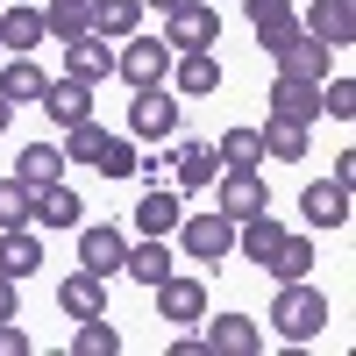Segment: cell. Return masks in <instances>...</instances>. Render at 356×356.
I'll use <instances>...</instances> for the list:
<instances>
[{"instance_id": "1", "label": "cell", "mask_w": 356, "mask_h": 356, "mask_svg": "<svg viewBox=\"0 0 356 356\" xmlns=\"http://www.w3.org/2000/svg\"><path fill=\"white\" fill-rule=\"evenodd\" d=\"M65 164H93L100 178H136V143L107 136L100 122H79V129H65Z\"/></svg>"}, {"instance_id": "2", "label": "cell", "mask_w": 356, "mask_h": 356, "mask_svg": "<svg viewBox=\"0 0 356 356\" xmlns=\"http://www.w3.org/2000/svg\"><path fill=\"white\" fill-rule=\"evenodd\" d=\"M271 328H278L285 342H314L321 328H328V292H314L307 278L278 285V300H271Z\"/></svg>"}, {"instance_id": "3", "label": "cell", "mask_w": 356, "mask_h": 356, "mask_svg": "<svg viewBox=\"0 0 356 356\" xmlns=\"http://www.w3.org/2000/svg\"><path fill=\"white\" fill-rule=\"evenodd\" d=\"M178 250H186L193 264H221L228 250H235V221L221 214V207H214V214H178Z\"/></svg>"}, {"instance_id": "4", "label": "cell", "mask_w": 356, "mask_h": 356, "mask_svg": "<svg viewBox=\"0 0 356 356\" xmlns=\"http://www.w3.org/2000/svg\"><path fill=\"white\" fill-rule=\"evenodd\" d=\"M164 43H171V57L178 50H214L221 43V15L207 0H178V8H164Z\"/></svg>"}, {"instance_id": "5", "label": "cell", "mask_w": 356, "mask_h": 356, "mask_svg": "<svg viewBox=\"0 0 356 356\" xmlns=\"http://www.w3.org/2000/svg\"><path fill=\"white\" fill-rule=\"evenodd\" d=\"M150 292H157V314H164V328H200V321H207V285H200L193 271H164Z\"/></svg>"}, {"instance_id": "6", "label": "cell", "mask_w": 356, "mask_h": 356, "mask_svg": "<svg viewBox=\"0 0 356 356\" xmlns=\"http://www.w3.org/2000/svg\"><path fill=\"white\" fill-rule=\"evenodd\" d=\"M114 72H122L129 86H164V79H171V43H164V36H122Z\"/></svg>"}, {"instance_id": "7", "label": "cell", "mask_w": 356, "mask_h": 356, "mask_svg": "<svg viewBox=\"0 0 356 356\" xmlns=\"http://www.w3.org/2000/svg\"><path fill=\"white\" fill-rule=\"evenodd\" d=\"M214 207L228 221H250L271 207V186H264V171H214Z\"/></svg>"}, {"instance_id": "8", "label": "cell", "mask_w": 356, "mask_h": 356, "mask_svg": "<svg viewBox=\"0 0 356 356\" xmlns=\"http://www.w3.org/2000/svg\"><path fill=\"white\" fill-rule=\"evenodd\" d=\"M129 129L143 143H171L178 136V100L164 93V86H136V100H129Z\"/></svg>"}, {"instance_id": "9", "label": "cell", "mask_w": 356, "mask_h": 356, "mask_svg": "<svg viewBox=\"0 0 356 356\" xmlns=\"http://www.w3.org/2000/svg\"><path fill=\"white\" fill-rule=\"evenodd\" d=\"M328 57H335V50L321 43V36L292 29V36H285V43L271 50V65H278V79H314V86H321V79H328Z\"/></svg>"}, {"instance_id": "10", "label": "cell", "mask_w": 356, "mask_h": 356, "mask_svg": "<svg viewBox=\"0 0 356 356\" xmlns=\"http://www.w3.org/2000/svg\"><path fill=\"white\" fill-rule=\"evenodd\" d=\"M93 93H100V86H86V79H50L36 107L50 114L57 129H79V122H93Z\"/></svg>"}, {"instance_id": "11", "label": "cell", "mask_w": 356, "mask_h": 356, "mask_svg": "<svg viewBox=\"0 0 356 356\" xmlns=\"http://www.w3.org/2000/svg\"><path fill=\"white\" fill-rule=\"evenodd\" d=\"M164 171L178 178V193H207V186H214V171H221V157H214V143H171V150H164Z\"/></svg>"}, {"instance_id": "12", "label": "cell", "mask_w": 356, "mask_h": 356, "mask_svg": "<svg viewBox=\"0 0 356 356\" xmlns=\"http://www.w3.org/2000/svg\"><path fill=\"white\" fill-rule=\"evenodd\" d=\"M65 79L107 86V79H114V43H107V36H93V29H86V36H72V43H65Z\"/></svg>"}, {"instance_id": "13", "label": "cell", "mask_w": 356, "mask_h": 356, "mask_svg": "<svg viewBox=\"0 0 356 356\" xmlns=\"http://www.w3.org/2000/svg\"><path fill=\"white\" fill-rule=\"evenodd\" d=\"M122 257H129V235L122 228H114V221H93V228H86L79 221V264H86V271H122Z\"/></svg>"}, {"instance_id": "14", "label": "cell", "mask_w": 356, "mask_h": 356, "mask_svg": "<svg viewBox=\"0 0 356 356\" xmlns=\"http://www.w3.org/2000/svg\"><path fill=\"white\" fill-rule=\"evenodd\" d=\"M300 29L321 36L328 50H349V43H356V0H314V15H307Z\"/></svg>"}, {"instance_id": "15", "label": "cell", "mask_w": 356, "mask_h": 356, "mask_svg": "<svg viewBox=\"0 0 356 356\" xmlns=\"http://www.w3.org/2000/svg\"><path fill=\"white\" fill-rule=\"evenodd\" d=\"M171 79H178L186 100H207V93H221V57L214 50H178L171 57Z\"/></svg>"}, {"instance_id": "16", "label": "cell", "mask_w": 356, "mask_h": 356, "mask_svg": "<svg viewBox=\"0 0 356 356\" xmlns=\"http://www.w3.org/2000/svg\"><path fill=\"white\" fill-rule=\"evenodd\" d=\"M271 114L278 122H321V86L314 79H271Z\"/></svg>"}, {"instance_id": "17", "label": "cell", "mask_w": 356, "mask_h": 356, "mask_svg": "<svg viewBox=\"0 0 356 356\" xmlns=\"http://www.w3.org/2000/svg\"><path fill=\"white\" fill-rule=\"evenodd\" d=\"M300 214H307V228H349V186H335V178L307 186L300 193Z\"/></svg>"}, {"instance_id": "18", "label": "cell", "mask_w": 356, "mask_h": 356, "mask_svg": "<svg viewBox=\"0 0 356 356\" xmlns=\"http://www.w3.org/2000/svg\"><path fill=\"white\" fill-rule=\"evenodd\" d=\"M207 349H214V356H257V349H264V328H257L250 314H214Z\"/></svg>"}, {"instance_id": "19", "label": "cell", "mask_w": 356, "mask_h": 356, "mask_svg": "<svg viewBox=\"0 0 356 356\" xmlns=\"http://www.w3.org/2000/svg\"><path fill=\"white\" fill-rule=\"evenodd\" d=\"M86 29L107 36V43H122V36L143 29V0H86Z\"/></svg>"}, {"instance_id": "20", "label": "cell", "mask_w": 356, "mask_h": 356, "mask_svg": "<svg viewBox=\"0 0 356 356\" xmlns=\"http://www.w3.org/2000/svg\"><path fill=\"white\" fill-rule=\"evenodd\" d=\"M57 307H65L72 321H93V314H107V278H100V271H72L65 285H57Z\"/></svg>"}, {"instance_id": "21", "label": "cell", "mask_w": 356, "mask_h": 356, "mask_svg": "<svg viewBox=\"0 0 356 356\" xmlns=\"http://www.w3.org/2000/svg\"><path fill=\"white\" fill-rule=\"evenodd\" d=\"M43 271V243H36V235H29V228H0V278H36Z\"/></svg>"}, {"instance_id": "22", "label": "cell", "mask_w": 356, "mask_h": 356, "mask_svg": "<svg viewBox=\"0 0 356 356\" xmlns=\"http://www.w3.org/2000/svg\"><path fill=\"white\" fill-rule=\"evenodd\" d=\"M243 8H250V29H257V43H264V50H278L292 29H300L292 0H243Z\"/></svg>"}, {"instance_id": "23", "label": "cell", "mask_w": 356, "mask_h": 356, "mask_svg": "<svg viewBox=\"0 0 356 356\" xmlns=\"http://www.w3.org/2000/svg\"><path fill=\"white\" fill-rule=\"evenodd\" d=\"M36 43H43V8H0V50L29 57Z\"/></svg>"}, {"instance_id": "24", "label": "cell", "mask_w": 356, "mask_h": 356, "mask_svg": "<svg viewBox=\"0 0 356 356\" xmlns=\"http://www.w3.org/2000/svg\"><path fill=\"white\" fill-rule=\"evenodd\" d=\"M36 221L43 228H79L86 221V200L65 186V178H57V186H36Z\"/></svg>"}, {"instance_id": "25", "label": "cell", "mask_w": 356, "mask_h": 356, "mask_svg": "<svg viewBox=\"0 0 356 356\" xmlns=\"http://www.w3.org/2000/svg\"><path fill=\"white\" fill-rule=\"evenodd\" d=\"M15 178H22L29 193H36V186H57V178H65V150H57V143H29V150L15 157Z\"/></svg>"}, {"instance_id": "26", "label": "cell", "mask_w": 356, "mask_h": 356, "mask_svg": "<svg viewBox=\"0 0 356 356\" xmlns=\"http://www.w3.org/2000/svg\"><path fill=\"white\" fill-rule=\"evenodd\" d=\"M122 271H129L136 285H157L164 271H178V264H171V250H164V235H143V243H129V257H122Z\"/></svg>"}, {"instance_id": "27", "label": "cell", "mask_w": 356, "mask_h": 356, "mask_svg": "<svg viewBox=\"0 0 356 356\" xmlns=\"http://www.w3.org/2000/svg\"><path fill=\"white\" fill-rule=\"evenodd\" d=\"M43 86L50 79H43L36 57H8V65H0V100H15V107L22 100H43Z\"/></svg>"}, {"instance_id": "28", "label": "cell", "mask_w": 356, "mask_h": 356, "mask_svg": "<svg viewBox=\"0 0 356 356\" xmlns=\"http://www.w3.org/2000/svg\"><path fill=\"white\" fill-rule=\"evenodd\" d=\"M257 136H264V157H271V164L307 157V122H278V114H271V122H264Z\"/></svg>"}, {"instance_id": "29", "label": "cell", "mask_w": 356, "mask_h": 356, "mask_svg": "<svg viewBox=\"0 0 356 356\" xmlns=\"http://www.w3.org/2000/svg\"><path fill=\"white\" fill-rule=\"evenodd\" d=\"M214 157H221V171H257V164H264V136H257V129H228V136L214 143Z\"/></svg>"}, {"instance_id": "30", "label": "cell", "mask_w": 356, "mask_h": 356, "mask_svg": "<svg viewBox=\"0 0 356 356\" xmlns=\"http://www.w3.org/2000/svg\"><path fill=\"white\" fill-rule=\"evenodd\" d=\"M264 271H271L278 285H292V278H307V271H314V243H307V235H292V228H285V243H278V257L264 264Z\"/></svg>"}, {"instance_id": "31", "label": "cell", "mask_w": 356, "mask_h": 356, "mask_svg": "<svg viewBox=\"0 0 356 356\" xmlns=\"http://www.w3.org/2000/svg\"><path fill=\"white\" fill-rule=\"evenodd\" d=\"M178 214H186L178 193H157V186H150V193H143V207H136V228H143V235H171Z\"/></svg>"}, {"instance_id": "32", "label": "cell", "mask_w": 356, "mask_h": 356, "mask_svg": "<svg viewBox=\"0 0 356 356\" xmlns=\"http://www.w3.org/2000/svg\"><path fill=\"white\" fill-rule=\"evenodd\" d=\"M43 36H50V43L86 36V0H43Z\"/></svg>"}, {"instance_id": "33", "label": "cell", "mask_w": 356, "mask_h": 356, "mask_svg": "<svg viewBox=\"0 0 356 356\" xmlns=\"http://www.w3.org/2000/svg\"><path fill=\"white\" fill-rule=\"evenodd\" d=\"M114 349H122V328H107V314L79 321V335H72V356H114Z\"/></svg>"}, {"instance_id": "34", "label": "cell", "mask_w": 356, "mask_h": 356, "mask_svg": "<svg viewBox=\"0 0 356 356\" xmlns=\"http://www.w3.org/2000/svg\"><path fill=\"white\" fill-rule=\"evenodd\" d=\"M36 221V193L22 178H0V228H29Z\"/></svg>"}, {"instance_id": "35", "label": "cell", "mask_w": 356, "mask_h": 356, "mask_svg": "<svg viewBox=\"0 0 356 356\" xmlns=\"http://www.w3.org/2000/svg\"><path fill=\"white\" fill-rule=\"evenodd\" d=\"M321 114L349 122V114H356V79H321Z\"/></svg>"}, {"instance_id": "36", "label": "cell", "mask_w": 356, "mask_h": 356, "mask_svg": "<svg viewBox=\"0 0 356 356\" xmlns=\"http://www.w3.org/2000/svg\"><path fill=\"white\" fill-rule=\"evenodd\" d=\"M0 356H29V335L15 328V321H0Z\"/></svg>"}, {"instance_id": "37", "label": "cell", "mask_w": 356, "mask_h": 356, "mask_svg": "<svg viewBox=\"0 0 356 356\" xmlns=\"http://www.w3.org/2000/svg\"><path fill=\"white\" fill-rule=\"evenodd\" d=\"M328 178H335V186H356V150H335V164H328Z\"/></svg>"}, {"instance_id": "38", "label": "cell", "mask_w": 356, "mask_h": 356, "mask_svg": "<svg viewBox=\"0 0 356 356\" xmlns=\"http://www.w3.org/2000/svg\"><path fill=\"white\" fill-rule=\"evenodd\" d=\"M0 321H15V278H0Z\"/></svg>"}, {"instance_id": "39", "label": "cell", "mask_w": 356, "mask_h": 356, "mask_svg": "<svg viewBox=\"0 0 356 356\" xmlns=\"http://www.w3.org/2000/svg\"><path fill=\"white\" fill-rule=\"evenodd\" d=\"M8 122H15V100H0V136H8Z\"/></svg>"}, {"instance_id": "40", "label": "cell", "mask_w": 356, "mask_h": 356, "mask_svg": "<svg viewBox=\"0 0 356 356\" xmlns=\"http://www.w3.org/2000/svg\"><path fill=\"white\" fill-rule=\"evenodd\" d=\"M143 8H157V15H164V8H178V0H143Z\"/></svg>"}, {"instance_id": "41", "label": "cell", "mask_w": 356, "mask_h": 356, "mask_svg": "<svg viewBox=\"0 0 356 356\" xmlns=\"http://www.w3.org/2000/svg\"><path fill=\"white\" fill-rule=\"evenodd\" d=\"M0 8H8V0H0Z\"/></svg>"}, {"instance_id": "42", "label": "cell", "mask_w": 356, "mask_h": 356, "mask_svg": "<svg viewBox=\"0 0 356 356\" xmlns=\"http://www.w3.org/2000/svg\"><path fill=\"white\" fill-rule=\"evenodd\" d=\"M0 57H8V50H0Z\"/></svg>"}]
</instances>
